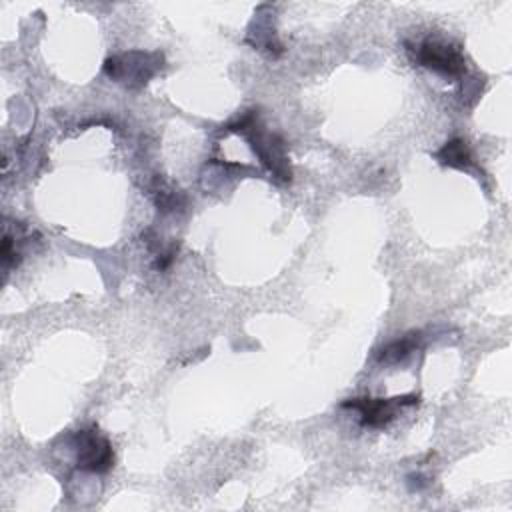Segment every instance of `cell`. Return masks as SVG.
Returning a JSON list of instances; mask_svg holds the SVG:
<instances>
[{"label": "cell", "instance_id": "cell-4", "mask_svg": "<svg viewBox=\"0 0 512 512\" xmlns=\"http://www.w3.org/2000/svg\"><path fill=\"white\" fill-rule=\"evenodd\" d=\"M418 396H394V398H350L342 402V408H352L360 414V424L364 428H384L388 426L396 414L406 406H416Z\"/></svg>", "mask_w": 512, "mask_h": 512}, {"label": "cell", "instance_id": "cell-6", "mask_svg": "<svg viewBox=\"0 0 512 512\" xmlns=\"http://www.w3.org/2000/svg\"><path fill=\"white\" fill-rule=\"evenodd\" d=\"M422 334L420 332H408L402 338L386 344L380 352H378V362L380 364H396L400 360H404L406 356H410L418 346H420Z\"/></svg>", "mask_w": 512, "mask_h": 512}, {"label": "cell", "instance_id": "cell-3", "mask_svg": "<svg viewBox=\"0 0 512 512\" xmlns=\"http://www.w3.org/2000/svg\"><path fill=\"white\" fill-rule=\"evenodd\" d=\"M74 452H76V468L104 474L114 464V450L110 440L98 432L96 426L78 430L72 438Z\"/></svg>", "mask_w": 512, "mask_h": 512}, {"label": "cell", "instance_id": "cell-1", "mask_svg": "<svg viewBox=\"0 0 512 512\" xmlns=\"http://www.w3.org/2000/svg\"><path fill=\"white\" fill-rule=\"evenodd\" d=\"M164 56L160 52H142L130 50L114 54L104 62V72L114 82L138 90L150 82V78L162 68Z\"/></svg>", "mask_w": 512, "mask_h": 512}, {"label": "cell", "instance_id": "cell-8", "mask_svg": "<svg viewBox=\"0 0 512 512\" xmlns=\"http://www.w3.org/2000/svg\"><path fill=\"white\" fill-rule=\"evenodd\" d=\"M152 196H154V202L160 212H174L184 204V196L178 190L170 188L160 178H156L152 184Z\"/></svg>", "mask_w": 512, "mask_h": 512}, {"label": "cell", "instance_id": "cell-2", "mask_svg": "<svg viewBox=\"0 0 512 512\" xmlns=\"http://www.w3.org/2000/svg\"><path fill=\"white\" fill-rule=\"evenodd\" d=\"M228 130L244 132L248 136V142H250L252 150L268 166V170L274 176L282 178V180H290V166H288V158L284 154L282 140L278 136H274V134L264 132L262 126L256 122V114L254 112H248L242 120L230 124Z\"/></svg>", "mask_w": 512, "mask_h": 512}, {"label": "cell", "instance_id": "cell-7", "mask_svg": "<svg viewBox=\"0 0 512 512\" xmlns=\"http://www.w3.org/2000/svg\"><path fill=\"white\" fill-rule=\"evenodd\" d=\"M436 160L444 166H450V168H468L472 164V152L466 144V140L462 138H454L450 142H446L438 152H436Z\"/></svg>", "mask_w": 512, "mask_h": 512}, {"label": "cell", "instance_id": "cell-5", "mask_svg": "<svg viewBox=\"0 0 512 512\" xmlns=\"http://www.w3.org/2000/svg\"><path fill=\"white\" fill-rule=\"evenodd\" d=\"M414 60L448 78H458L466 72V60L460 48L434 38H426L414 48Z\"/></svg>", "mask_w": 512, "mask_h": 512}]
</instances>
